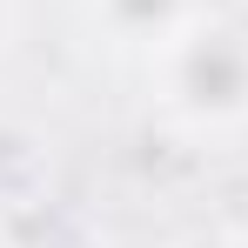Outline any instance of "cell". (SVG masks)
Here are the masks:
<instances>
[{"label": "cell", "instance_id": "1", "mask_svg": "<svg viewBox=\"0 0 248 248\" xmlns=\"http://www.w3.org/2000/svg\"><path fill=\"white\" fill-rule=\"evenodd\" d=\"M161 101L181 127L228 134L248 127V34L228 20H195L161 47Z\"/></svg>", "mask_w": 248, "mask_h": 248}, {"label": "cell", "instance_id": "2", "mask_svg": "<svg viewBox=\"0 0 248 248\" xmlns=\"http://www.w3.org/2000/svg\"><path fill=\"white\" fill-rule=\"evenodd\" d=\"M94 20L121 47H168L181 27H195V0H94Z\"/></svg>", "mask_w": 248, "mask_h": 248}, {"label": "cell", "instance_id": "3", "mask_svg": "<svg viewBox=\"0 0 248 248\" xmlns=\"http://www.w3.org/2000/svg\"><path fill=\"white\" fill-rule=\"evenodd\" d=\"M181 248H248L242 235H195V242H181Z\"/></svg>", "mask_w": 248, "mask_h": 248}, {"label": "cell", "instance_id": "4", "mask_svg": "<svg viewBox=\"0 0 248 248\" xmlns=\"http://www.w3.org/2000/svg\"><path fill=\"white\" fill-rule=\"evenodd\" d=\"M7 20H14V0H0V41H7Z\"/></svg>", "mask_w": 248, "mask_h": 248}, {"label": "cell", "instance_id": "5", "mask_svg": "<svg viewBox=\"0 0 248 248\" xmlns=\"http://www.w3.org/2000/svg\"><path fill=\"white\" fill-rule=\"evenodd\" d=\"M0 248H7V242H0Z\"/></svg>", "mask_w": 248, "mask_h": 248}]
</instances>
